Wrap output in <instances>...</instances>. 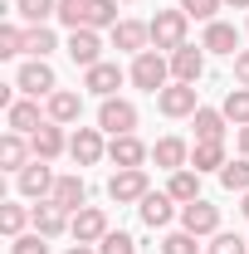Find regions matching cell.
I'll return each instance as SVG.
<instances>
[{
	"label": "cell",
	"mask_w": 249,
	"mask_h": 254,
	"mask_svg": "<svg viewBox=\"0 0 249 254\" xmlns=\"http://www.w3.org/2000/svg\"><path fill=\"white\" fill-rule=\"evenodd\" d=\"M98 127L113 132V137H123V132L137 127V108H132L127 98H103V108H98Z\"/></svg>",
	"instance_id": "11"
},
{
	"label": "cell",
	"mask_w": 249,
	"mask_h": 254,
	"mask_svg": "<svg viewBox=\"0 0 249 254\" xmlns=\"http://www.w3.org/2000/svg\"><path fill=\"white\" fill-rule=\"evenodd\" d=\"M98 254H137V240H132L127 230H108V235L98 240Z\"/></svg>",
	"instance_id": "35"
},
{
	"label": "cell",
	"mask_w": 249,
	"mask_h": 254,
	"mask_svg": "<svg viewBox=\"0 0 249 254\" xmlns=\"http://www.w3.org/2000/svg\"><path fill=\"white\" fill-rule=\"evenodd\" d=\"M108 230H113V225H108V210H103V205H83V210L68 220V235H73V245H98Z\"/></svg>",
	"instance_id": "6"
},
{
	"label": "cell",
	"mask_w": 249,
	"mask_h": 254,
	"mask_svg": "<svg viewBox=\"0 0 249 254\" xmlns=\"http://www.w3.org/2000/svg\"><path fill=\"white\" fill-rule=\"evenodd\" d=\"M54 181H59V176L49 171V161H39V157H34L25 171H15V186H20L25 200H49V195H54Z\"/></svg>",
	"instance_id": "4"
},
{
	"label": "cell",
	"mask_w": 249,
	"mask_h": 254,
	"mask_svg": "<svg viewBox=\"0 0 249 254\" xmlns=\"http://www.w3.org/2000/svg\"><path fill=\"white\" fill-rule=\"evenodd\" d=\"M30 147H34V157L39 161H54L59 152H68V137H63V123H44L39 132L30 137Z\"/></svg>",
	"instance_id": "20"
},
{
	"label": "cell",
	"mask_w": 249,
	"mask_h": 254,
	"mask_svg": "<svg viewBox=\"0 0 249 254\" xmlns=\"http://www.w3.org/2000/svg\"><path fill=\"white\" fill-rule=\"evenodd\" d=\"M118 25V0H88V30H113Z\"/></svg>",
	"instance_id": "32"
},
{
	"label": "cell",
	"mask_w": 249,
	"mask_h": 254,
	"mask_svg": "<svg viewBox=\"0 0 249 254\" xmlns=\"http://www.w3.org/2000/svg\"><path fill=\"white\" fill-rule=\"evenodd\" d=\"M68 59L78 64V68L103 64V39H98V30H68Z\"/></svg>",
	"instance_id": "16"
},
{
	"label": "cell",
	"mask_w": 249,
	"mask_h": 254,
	"mask_svg": "<svg viewBox=\"0 0 249 254\" xmlns=\"http://www.w3.org/2000/svg\"><path fill=\"white\" fill-rule=\"evenodd\" d=\"M220 113H225V118H230L235 127H245V123H249V88H230Z\"/></svg>",
	"instance_id": "31"
},
{
	"label": "cell",
	"mask_w": 249,
	"mask_h": 254,
	"mask_svg": "<svg viewBox=\"0 0 249 254\" xmlns=\"http://www.w3.org/2000/svg\"><path fill=\"white\" fill-rule=\"evenodd\" d=\"M34 230H39L44 240H59L63 230H68V210H59L54 200H39V205H34Z\"/></svg>",
	"instance_id": "23"
},
{
	"label": "cell",
	"mask_w": 249,
	"mask_h": 254,
	"mask_svg": "<svg viewBox=\"0 0 249 254\" xmlns=\"http://www.w3.org/2000/svg\"><path fill=\"white\" fill-rule=\"evenodd\" d=\"M152 161L161 166V171H186L190 166V147L181 142V137H161L152 147Z\"/></svg>",
	"instance_id": "19"
},
{
	"label": "cell",
	"mask_w": 249,
	"mask_h": 254,
	"mask_svg": "<svg viewBox=\"0 0 249 254\" xmlns=\"http://www.w3.org/2000/svg\"><path fill=\"white\" fill-rule=\"evenodd\" d=\"M25 220H34V210H25V205H0V230H5L10 240L25 235Z\"/></svg>",
	"instance_id": "33"
},
{
	"label": "cell",
	"mask_w": 249,
	"mask_h": 254,
	"mask_svg": "<svg viewBox=\"0 0 249 254\" xmlns=\"http://www.w3.org/2000/svg\"><path fill=\"white\" fill-rule=\"evenodd\" d=\"M240 157H249V123L240 127Z\"/></svg>",
	"instance_id": "42"
},
{
	"label": "cell",
	"mask_w": 249,
	"mask_h": 254,
	"mask_svg": "<svg viewBox=\"0 0 249 254\" xmlns=\"http://www.w3.org/2000/svg\"><path fill=\"white\" fill-rule=\"evenodd\" d=\"M181 230H190L195 240L200 235H220V205H210L205 195L190 200V205H181Z\"/></svg>",
	"instance_id": "10"
},
{
	"label": "cell",
	"mask_w": 249,
	"mask_h": 254,
	"mask_svg": "<svg viewBox=\"0 0 249 254\" xmlns=\"http://www.w3.org/2000/svg\"><path fill=\"white\" fill-rule=\"evenodd\" d=\"M123 5H132V0H123Z\"/></svg>",
	"instance_id": "46"
},
{
	"label": "cell",
	"mask_w": 249,
	"mask_h": 254,
	"mask_svg": "<svg viewBox=\"0 0 249 254\" xmlns=\"http://www.w3.org/2000/svg\"><path fill=\"white\" fill-rule=\"evenodd\" d=\"M171 59V83H195L200 73H205V49L200 44H181L176 54H166Z\"/></svg>",
	"instance_id": "12"
},
{
	"label": "cell",
	"mask_w": 249,
	"mask_h": 254,
	"mask_svg": "<svg viewBox=\"0 0 249 254\" xmlns=\"http://www.w3.org/2000/svg\"><path fill=\"white\" fill-rule=\"evenodd\" d=\"M123 68H118V64H93V68H83V88H88V93H98V98H118V88H123Z\"/></svg>",
	"instance_id": "13"
},
{
	"label": "cell",
	"mask_w": 249,
	"mask_h": 254,
	"mask_svg": "<svg viewBox=\"0 0 249 254\" xmlns=\"http://www.w3.org/2000/svg\"><path fill=\"white\" fill-rule=\"evenodd\" d=\"M240 210H245V220H249V190H245V200H240Z\"/></svg>",
	"instance_id": "45"
},
{
	"label": "cell",
	"mask_w": 249,
	"mask_h": 254,
	"mask_svg": "<svg viewBox=\"0 0 249 254\" xmlns=\"http://www.w3.org/2000/svg\"><path fill=\"white\" fill-rule=\"evenodd\" d=\"M59 25L88 30V0H59Z\"/></svg>",
	"instance_id": "34"
},
{
	"label": "cell",
	"mask_w": 249,
	"mask_h": 254,
	"mask_svg": "<svg viewBox=\"0 0 249 254\" xmlns=\"http://www.w3.org/2000/svg\"><path fill=\"white\" fill-rule=\"evenodd\" d=\"M220 5H225V0H181V10H186L190 20H205V25L215 20V10H220Z\"/></svg>",
	"instance_id": "39"
},
{
	"label": "cell",
	"mask_w": 249,
	"mask_h": 254,
	"mask_svg": "<svg viewBox=\"0 0 249 254\" xmlns=\"http://www.w3.org/2000/svg\"><path fill=\"white\" fill-rule=\"evenodd\" d=\"M225 142H195L190 147V171H220L225 166Z\"/></svg>",
	"instance_id": "27"
},
{
	"label": "cell",
	"mask_w": 249,
	"mask_h": 254,
	"mask_svg": "<svg viewBox=\"0 0 249 254\" xmlns=\"http://www.w3.org/2000/svg\"><path fill=\"white\" fill-rule=\"evenodd\" d=\"M210 254H249V240H240V235H225V230H220L215 240H210Z\"/></svg>",
	"instance_id": "38"
},
{
	"label": "cell",
	"mask_w": 249,
	"mask_h": 254,
	"mask_svg": "<svg viewBox=\"0 0 249 254\" xmlns=\"http://www.w3.org/2000/svg\"><path fill=\"white\" fill-rule=\"evenodd\" d=\"M15 15L30 25H44L49 15H59V0H15Z\"/></svg>",
	"instance_id": "30"
},
{
	"label": "cell",
	"mask_w": 249,
	"mask_h": 254,
	"mask_svg": "<svg viewBox=\"0 0 249 254\" xmlns=\"http://www.w3.org/2000/svg\"><path fill=\"white\" fill-rule=\"evenodd\" d=\"M127 78H132L142 93H161V88L171 83V59H166L161 49H147V54H137V59H132Z\"/></svg>",
	"instance_id": "1"
},
{
	"label": "cell",
	"mask_w": 249,
	"mask_h": 254,
	"mask_svg": "<svg viewBox=\"0 0 249 254\" xmlns=\"http://www.w3.org/2000/svg\"><path fill=\"white\" fill-rule=\"evenodd\" d=\"M10 254H49V240H44L39 230H34V235H20V240H15V250H10Z\"/></svg>",
	"instance_id": "40"
},
{
	"label": "cell",
	"mask_w": 249,
	"mask_h": 254,
	"mask_svg": "<svg viewBox=\"0 0 249 254\" xmlns=\"http://www.w3.org/2000/svg\"><path fill=\"white\" fill-rule=\"evenodd\" d=\"M113 44L137 59V54H147V44H152V25H142V20H118V25H113Z\"/></svg>",
	"instance_id": "14"
},
{
	"label": "cell",
	"mask_w": 249,
	"mask_h": 254,
	"mask_svg": "<svg viewBox=\"0 0 249 254\" xmlns=\"http://www.w3.org/2000/svg\"><path fill=\"white\" fill-rule=\"evenodd\" d=\"M5 123H10V132H20V137H34L49 118H39V103H34V98H15V103L5 108Z\"/></svg>",
	"instance_id": "15"
},
{
	"label": "cell",
	"mask_w": 249,
	"mask_h": 254,
	"mask_svg": "<svg viewBox=\"0 0 249 254\" xmlns=\"http://www.w3.org/2000/svg\"><path fill=\"white\" fill-rule=\"evenodd\" d=\"M54 49H59V39H54L49 25H30V30H25V54H30V59H49Z\"/></svg>",
	"instance_id": "28"
},
{
	"label": "cell",
	"mask_w": 249,
	"mask_h": 254,
	"mask_svg": "<svg viewBox=\"0 0 249 254\" xmlns=\"http://www.w3.org/2000/svg\"><path fill=\"white\" fill-rule=\"evenodd\" d=\"M200 49H210V54H235V49H240V30L225 25V20H210V25H205V39H200Z\"/></svg>",
	"instance_id": "24"
},
{
	"label": "cell",
	"mask_w": 249,
	"mask_h": 254,
	"mask_svg": "<svg viewBox=\"0 0 249 254\" xmlns=\"http://www.w3.org/2000/svg\"><path fill=\"white\" fill-rule=\"evenodd\" d=\"M166 195L176 200V205H190V200H200V171H171V181H166Z\"/></svg>",
	"instance_id": "26"
},
{
	"label": "cell",
	"mask_w": 249,
	"mask_h": 254,
	"mask_svg": "<svg viewBox=\"0 0 249 254\" xmlns=\"http://www.w3.org/2000/svg\"><path fill=\"white\" fill-rule=\"evenodd\" d=\"M68 157L78 161V166H98V161L108 157V142H103V127H78V132L68 137Z\"/></svg>",
	"instance_id": "7"
},
{
	"label": "cell",
	"mask_w": 249,
	"mask_h": 254,
	"mask_svg": "<svg viewBox=\"0 0 249 254\" xmlns=\"http://www.w3.org/2000/svg\"><path fill=\"white\" fill-rule=\"evenodd\" d=\"M225 5H235V10H249V0H225Z\"/></svg>",
	"instance_id": "44"
},
{
	"label": "cell",
	"mask_w": 249,
	"mask_h": 254,
	"mask_svg": "<svg viewBox=\"0 0 249 254\" xmlns=\"http://www.w3.org/2000/svg\"><path fill=\"white\" fill-rule=\"evenodd\" d=\"M147 157H152V147H147L137 132H123V137H113V142H108V161H113L118 171H132V166H142Z\"/></svg>",
	"instance_id": "9"
},
{
	"label": "cell",
	"mask_w": 249,
	"mask_h": 254,
	"mask_svg": "<svg viewBox=\"0 0 249 254\" xmlns=\"http://www.w3.org/2000/svg\"><path fill=\"white\" fill-rule=\"evenodd\" d=\"M15 88L25 98H49V93H59V78H54L49 59H25L20 73H15Z\"/></svg>",
	"instance_id": "3"
},
{
	"label": "cell",
	"mask_w": 249,
	"mask_h": 254,
	"mask_svg": "<svg viewBox=\"0 0 249 254\" xmlns=\"http://www.w3.org/2000/svg\"><path fill=\"white\" fill-rule=\"evenodd\" d=\"M235 78H240V88H249V49L235 54Z\"/></svg>",
	"instance_id": "41"
},
{
	"label": "cell",
	"mask_w": 249,
	"mask_h": 254,
	"mask_svg": "<svg viewBox=\"0 0 249 254\" xmlns=\"http://www.w3.org/2000/svg\"><path fill=\"white\" fill-rule=\"evenodd\" d=\"M190 123H195V142H225V123H230V118H225L220 108H195Z\"/></svg>",
	"instance_id": "25"
},
{
	"label": "cell",
	"mask_w": 249,
	"mask_h": 254,
	"mask_svg": "<svg viewBox=\"0 0 249 254\" xmlns=\"http://www.w3.org/2000/svg\"><path fill=\"white\" fill-rule=\"evenodd\" d=\"M156 108H161L166 118H195V108H200L195 83H166V88L156 93Z\"/></svg>",
	"instance_id": "8"
},
{
	"label": "cell",
	"mask_w": 249,
	"mask_h": 254,
	"mask_svg": "<svg viewBox=\"0 0 249 254\" xmlns=\"http://www.w3.org/2000/svg\"><path fill=\"white\" fill-rule=\"evenodd\" d=\"M220 186H225V190H240V195H245V190H249V157L225 161V166H220Z\"/></svg>",
	"instance_id": "29"
},
{
	"label": "cell",
	"mask_w": 249,
	"mask_h": 254,
	"mask_svg": "<svg viewBox=\"0 0 249 254\" xmlns=\"http://www.w3.org/2000/svg\"><path fill=\"white\" fill-rule=\"evenodd\" d=\"M49 200H54L59 210H68V215H78V210H83V200H88V186H83V176H59Z\"/></svg>",
	"instance_id": "18"
},
{
	"label": "cell",
	"mask_w": 249,
	"mask_h": 254,
	"mask_svg": "<svg viewBox=\"0 0 249 254\" xmlns=\"http://www.w3.org/2000/svg\"><path fill=\"white\" fill-rule=\"evenodd\" d=\"M25 54V30L20 25H0V59H15Z\"/></svg>",
	"instance_id": "36"
},
{
	"label": "cell",
	"mask_w": 249,
	"mask_h": 254,
	"mask_svg": "<svg viewBox=\"0 0 249 254\" xmlns=\"http://www.w3.org/2000/svg\"><path fill=\"white\" fill-rule=\"evenodd\" d=\"M30 157H34V147L20 132H5V137H0V166H5V171H25Z\"/></svg>",
	"instance_id": "22"
},
{
	"label": "cell",
	"mask_w": 249,
	"mask_h": 254,
	"mask_svg": "<svg viewBox=\"0 0 249 254\" xmlns=\"http://www.w3.org/2000/svg\"><path fill=\"white\" fill-rule=\"evenodd\" d=\"M147 190H152V181H147L142 166H132V171H113V181H108V195H113L118 205H142Z\"/></svg>",
	"instance_id": "5"
},
{
	"label": "cell",
	"mask_w": 249,
	"mask_h": 254,
	"mask_svg": "<svg viewBox=\"0 0 249 254\" xmlns=\"http://www.w3.org/2000/svg\"><path fill=\"white\" fill-rule=\"evenodd\" d=\"M63 254H98L93 245H73V250H63Z\"/></svg>",
	"instance_id": "43"
},
{
	"label": "cell",
	"mask_w": 249,
	"mask_h": 254,
	"mask_svg": "<svg viewBox=\"0 0 249 254\" xmlns=\"http://www.w3.org/2000/svg\"><path fill=\"white\" fill-rule=\"evenodd\" d=\"M137 215H142V225L161 230V225H171V215H176V200H171L166 190H147L142 205H137Z\"/></svg>",
	"instance_id": "17"
},
{
	"label": "cell",
	"mask_w": 249,
	"mask_h": 254,
	"mask_svg": "<svg viewBox=\"0 0 249 254\" xmlns=\"http://www.w3.org/2000/svg\"><path fill=\"white\" fill-rule=\"evenodd\" d=\"M245 30H249V25H245Z\"/></svg>",
	"instance_id": "47"
},
{
	"label": "cell",
	"mask_w": 249,
	"mask_h": 254,
	"mask_svg": "<svg viewBox=\"0 0 249 254\" xmlns=\"http://www.w3.org/2000/svg\"><path fill=\"white\" fill-rule=\"evenodd\" d=\"M161 254H195V235H190V230L166 235V240H161Z\"/></svg>",
	"instance_id": "37"
},
{
	"label": "cell",
	"mask_w": 249,
	"mask_h": 254,
	"mask_svg": "<svg viewBox=\"0 0 249 254\" xmlns=\"http://www.w3.org/2000/svg\"><path fill=\"white\" fill-rule=\"evenodd\" d=\"M186 30H190V15H186V10H156V20H152V49L176 54V49L186 44Z\"/></svg>",
	"instance_id": "2"
},
{
	"label": "cell",
	"mask_w": 249,
	"mask_h": 254,
	"mask_svg": "<svg viewBox=\"0 0 249 254\" xmlns=\"http://www.w3.org/2000/svg\"><path fill=\"white\" fill-rule=\"evenodd\" d=\"M83 118V93H73V88H59V93H49V123H78Z\"/></svg>",
	"instance_id": "21"
}]
</instances>
